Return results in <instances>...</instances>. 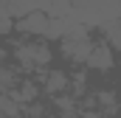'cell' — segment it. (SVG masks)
Masks as SVG:
<instances>
[{"label": "cell", "mask_w": 121, "mask_h": 118, "mask_svg": "<svg viewBox=\"0 0 121 118\" xmlns=\"http://www.w3.org/2000/svg\"><path fill=\"white\" fill-rule=\"evenodd\" d=\"M14 59H20V65L34 73V70H39V67H48L54 56H51V48L42 45V42H23V45H17Z\"/></svg>", "instance_id": "1"}, {"label": "cell", "mask_w": 121, "mask_h": 118, "mask_svg": "<svg viewBox=\"0 0 121 118\" xmlns=\"http://www.w3.org/2000/svg\"><path fill=\"white\" fill-rule=\"evenodd\" d=\"M90 48H93V39L87 37L85 28H70L62 37V56L70 62H85Z\"/></svg>", "instance_id": "2"}, {"label": "cell", "mask_w": 121, "mask_h": 118, "mask_svg": "<svg viewBox=\"0 0 121 118\" xmlns=\"http://www.w3.org/2000/svg\"><path fill=\"white\" fill-rule=\"evenodd\" d=\"M85 65L87 67H93V70H110L113 67V48L107 45V42H93L90 54H87V59H85Z\"/></svg>", "instance_id": "3"}, {"label": "cell", "mask_w": 121, "mask_h": 118, "mask_svg": "<svg viewBox=\"0 0 121 118\" xmlns=\"http://www.w3.org/2000/svg\"><path fill=\"white\" fill-rule=\"evenodd\" d=\"M48 14L45 11H26L23 17H20V23H17V28L23 31V34H45L48 31Z\"/></svg>", "instance_id": "4"}, {"label": "cell", "mask_w": 121, "mask_h": 118, "mask_svg": "<svg viewBox=\"0 0 121 118\" xmlns=\"http://www.w3.org/2000/svg\"><path fill=\"white\" fill-rule=\"evenodd\" d=\"M68 87H70V82H68V76L62 70H51L45 76V93L56 96V93H62V90H68Z\"/></svg>", "instance_id": "5"}, {"label": "cell", "mask_w": 121, "mask_h": 118, "mask_svg": "<svg viewBox=\"0 0 121 118\" xmlns=\"http://www.w3.org/2000/svg\"><path fill=\"white\" fill-rule=\"evenodd\" d=\"M104 31H107V45H110V48H118V45H121V37H118V20H110V23L104 25Z\"/></svg>", "instance_id": "6"}, {"label": "cell", "mask_w": 121, "mask_h": 118, "mask_svg": "<svg viewBox=\"0 0 121 118\" xmlns=\"http://www.w3.org/2000/svg\"><path fill=\"white\" fill-rule=\"evenodd\" d=\"M85 118H107V115H101V113H87Z\"/></svg>", "instance_id": "7"}]
</instances>
